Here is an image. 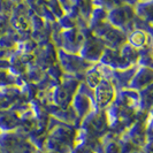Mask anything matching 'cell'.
Listing matches in <instances>:
<instances>
[{
  "label": "cell",
  "instance_id": "obj_1",
  "mask_svg": "<svg viewBox=\"0 0 153 153\" xmlns=\"http://www.w3.org/2000/svg\"><path fill=\"white\" fill-rule=\"evenodd\" d=\"M144 42H145V36L142 32H136L132 36V43L136 45H142Z\"/></svg>",
  "mask_w": 153,
  "mask_h": 153
}]
</instances>
